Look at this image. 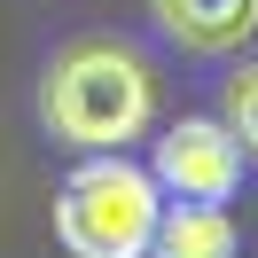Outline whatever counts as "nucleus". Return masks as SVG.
I'll return each instance as SVG.
<instances>
[{"label":"nucleus","mask_w":258,"mask_h":258,"mask_svg":"<svg viewBox=\"0 0 258 258\" xmlns=\"http://www.w3.org/2000/svg\"><path fill=\"white\" fill-rule=\"evenodd\" d=\"M149 258H235V227L219 204H164Z\"/></svg>","instance_id":"5"},{"label":"nucleus","mask_w":258,"mask_h":258,"mask_svg":"<svg viewBox=\"0 0 258 258\" xmlns=\"http://www.w3.org/2000/svg\"><path fill=\"white\" fill-rule=\"evenodd\" d=\"M219 117H227V133L242 141V157H258V63H242L235 79L219 86Z\"/></svg>","instance_id":"6"},{"label":"nucleus","mask_w":258,"mask_h":258,"mask_svg":"<svg viewBox=\"0 0 258 258\" xmlns=\"http://www.w3.org/2000/svg\"><path fill=\"white\" fill-rule=\"evenodd\" d=\"M39 125L63 149H125L157 125V71L125 39H79L39 79Z\"/></svg>","instance_id":"1"},{"label":"nucleus","mask_w":258,"mask_h":258,"mask_svg":"<svg viewBox=\"0 0 258 258\" xmlns=\"http://www.w3.org/2000/svg\"><path fill=\"white\" fill-rule=\"evenodd\" d=\"M157 188L180 196V204H227L242 180V141L227 133V117H180L157 141Z\"/></svg>","instance_id":"3"},{"label":"nucleus","mask_w":258,"mask_h":258,"mask_svg":"<svg viewBox=\"0 0 258 258\" xmlns=\"http://www.w3.org/2000/svg\"><path fill=\"white\" fill-rule=\"evenodd\" d=\"M164 39L188 55H235L258 32V0H149Z\"/></svg>","instance_id":"4"},{"label":"nucleus","mask_w":258,"mask_h":258,"mask_svg":"<svg viewBox=\"0 0 258 258\" xmlns=\"http://www.w3.org/2000/svg\"><path fill=\"white\" fill-rule=\"evenodd\" d=\"M164 219L157 172L125 164V149H94L55 196V235L71 258H149Z\"/></svg>","instance_id":"2"}]
</instances>
